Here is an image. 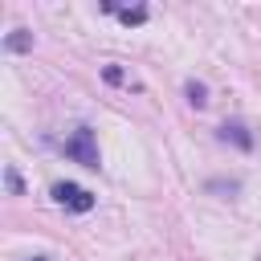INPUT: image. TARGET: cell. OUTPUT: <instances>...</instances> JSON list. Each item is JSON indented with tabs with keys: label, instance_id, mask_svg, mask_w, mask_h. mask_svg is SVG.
Segmentation results:
<instances>
[{
	"label": "cell",
	"instance_id": "obj_1",
	"mask_svg": "<svg viewBox=\"0 0 261 261\" xmlns=\"http://www.w3.org/2000/svg\"><path fill=\"white\" fill-rule=\"evenodd\" d=\"M65 155H69L73 163L98 171V139H94V130H90V126H77V130L65 139Z\"/></svg>",
	"mask_w": 261,
	"mask_h": 261
},
{
	"label": "cell",
	"instance_id": "obj_2",
	"mask_svg": "<svg viewBox=\"0 0 261 261\" xmlns=\"http://www.w3.org/2000/svg\"><path fill=\"white\" fill-rule=\"evenodd\" d=\"M53 200L61 204V208H69V212H90L94 208V196L82 188V184H53Z\"/></svg>",
	"mask_w": 261,
	"mask_h": 261
},
{
	"label": "cell",
	"instance_id": "obj_3",
	"mask_svg": "<svg viewBox=\"0 0 261 261\" xmlns=\"http://www.w3.org/2000/svg\"><path fill=\"white\" fill-rule=\"evenodd\" d=\"M216 135H220L224 143L241 147V151H253V135H249V126H245V122H237V118H232V122H224V126H220Z\"/></svg>",
	"mask_w": 261,
	"mask_h": 261
},
{
	"label": "cell",
	"instance_id": "obj_4",
	"mask_svg": "<svg viewBox=\"0 0 261 261\" xmlns=\"http://www.w3.org/2000/svg\"><path fill=\"white\" fill-rule=\"evenodd\" d=\"M102 12H114L122 24H143V20H147V8H143V4H139V8H118V4H110V0H106V4H102Z\"/></svg>",
	"mask_w": 261,
	"mask_h": 261
},
{
	"label": "cell",
	"instance_id": "obj_5",
	"mask_svg": "<svg viewBox=\"0 0 261 261\" xmlns=\"http://www.w3.org/2000/svg\"><path fill=\"white\" fill-rule=\"evenodd\" d=\"M29 45H33V37H29L24 29H16V33L4 37V49H12V53H20V49H29Z\"/></svg>",
	"mask_w": 261,
	"mask_h": 261
},
{
	"label": "cell",
	"instance_id": "obj_6",
	"mask_svg": "<svg viewBox=\"0 0 261 261\" xmlns=\"http://www.w3.org/2000/svg\"><path fill=\"white\" fill-rule=\"evenodd\" d=\"M184 90H188V102H192V106H204V102H208V86H204V82H188Z\"/></svg>",
	"mask_w": 261,
	"mask_h": 261
},
{
	"label": "cell",
	"instance_id": "obj_7",
	"mask_svg": "<svg viewBox=\"0 0 261 261\" xmlns=\"http://www.w3.org/2000/svg\"><path fill=\"white\" fill-rule=\"evenodd\" d=\"M106 82H114V86H122V82H126V73H122L118 65H106Z\"/></svg>",
	"mask_w": 261,
	"mask_h": 261
},
{
	"label": "cell",
	"instance_id": "obj_8",
	"mask_svg": "<svg viewBox=\"0 0 261 261\" xmlns=\"http://www.w3.org/2000/svg\"><path fill=\"white\" fill-rule=\"evenodd\" d=\"M8 192H20V175H16L12 167H8Z\"/></svg>",
	"mask_w": 261,
	"mask_h": 261
},
{
	"label": "cell",
	"instance_id": "obj_9",
	"mask_svg": "<svg viewBox=\"0 0 261 261\" xmlns=\"http://www.w3.org/2000/svg\"><path fill=\"white\" fill-rule=\"evenodd\" d=\"M33 261H49V257H33Z\"/></svg>",
	"mask_w": 261,
	"mask_h": 261
},
{
	"label": "cell",
	"instance_id": "obj_10",
	"mask_svg": "<svg viewBox=\"0 0 261 261\" xmlns=\"http://www.w3.org/2000/svg\"><path fill=\"white\" fill-rule=\"evenodd\" d=\"M257 261H261V257H257Z\"/></svg>",
	"mask_w": 261,
	"mask_h": 261
}]
</instances>
